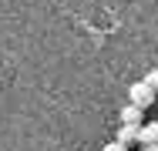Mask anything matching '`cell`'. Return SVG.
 <instances>
[{"instance_id": "6", "label": "cell", "mask_w": 158, "mask_h": 151, "mask_svg": "<svg viewBox=\"0 0 158 151\" xmlns=\"http://www.w3.org/2000/svg\"><path fill=\"white\" fill-rule=\"evenodd\" d=\"M101 151H128V148H125V145H121V141H111V145H104V148H101Z\"/></svg>"}, {"instance_id": "4", "label": "cell", "mask_w": 158, "mask_h": 151, "mask_svg": "<svg viewBox=\"0 0 158 151\" xmlns=\"http://www.w3.org/2000/svg\"><path fill=\"white\" fill-rule=\"evenodd\" d=\"M114 141H121L125 148L138 145V124H121V128H118V138H114Z\"/></svg>"}, {"instance_id": "1", "label": "cell", "mask_w": 158, "mask_h": 151, "mask_svg": "<svg viewBox=\"0 0 158 151\" xmlns=\"http://www.w3.org/2000/svg\"><path fill=\"white\" fill-rule=\"evenodd\" d=\"M128 101H131V104H138V108H148V104L155 101V91L148 88L145 81H138V84H131V88H128Z\"/></svg>"}, {"instance_id": "3", "label": "cell", "mask_w": 158, "mask_h": 151, "mask_svg": "<svg viewBox=\"0 0 158 151\" xmlns=\"http://www.w3.org/2000/svg\"><path fill=\"white\" fill-rule=\"evenodd\" d=\"M118 118H121V124H141L145 108H138V104H131V101H128L125 108H121V114H118Z\"/></svg>"}, {"instance_id": "7", "label": "cell", "mask_w": 158, "mask_h": 151, "mask_svg": "<svg viewBox=\"0 0 158 151\" xmlns=\"http://www.w3.org/2000/svg\"><path fill=\"white\" fill-rule=\"evenodd\" d=\"M141 151H158V141L155 145H141Z\"/></svg>"}, {"instance_id": "5", "label": "cell", "mask_w": 158, "mask_h": 151, "mask_svg": "<svg viewBox=\"0 0 158 151\" xmlns=\"http://www.w3.org/2000/svg\"><path fill=\"white\" fill-rule=\"evenodd\" d=\"M145 84H148V88L155 91V97H158V67L152 71V74H148V77H145Z\"/></svg>"}, {"instance_id": "2", "label": "cell", "mask_w": 158, "mask_h": 151, "mask_svg": "<svg viewBox=\"0 0 158 151\" xmlns=\"http://www.w3.org/2000/svg\"><path fill=\"white\" fill-rule=\"evenodd\" d=\"M158 141V121H141L138 124V145H155Z\"/></svg>"}]
</instances>
